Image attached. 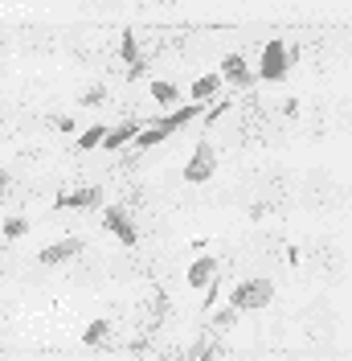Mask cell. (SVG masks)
I'll use <instances>...</instances> for the list:
<instances>
[{"mask_svg":"<svg viewBox=\"0 0 352 361\" xmlns=\"http://www.w3.org/2000/svg\"><path fill=\"white\" fill-rule=\"evenodd\" d=\"M107 333H111V320H103V316H99V320H90V324H87L82 345H103V341H107Z\"/></svg>","mask_w":352,"mask_h":361,"instance_id":"4fadbf2b","label":"cell"},{"mask_svg":"<svg viewBox=\"0 0 352 361\" xmlns=\"http://www.w3.org/2000/svg\"><path fill=\"white\" fill-rule=\"evenodd\" d=\"M218 87H221V78H218V70H209V74H201L197 82H193V103H209L213 94H218Z\"/></svg>","mask_w":352,"mask_h":361,"instance_id":"8fae6325","label":"cell"},{"mask_svg":"<svg viewBox=\"0 0 352 361\" xmlns=\"http://www.w3.org/2000/svg\"><path fill=\"white\" fill-rule=\"evenodd\" d=\"M103 140H107V128H103V123H94V128H87V132L78 135V148H82V152H90V148H103Z\"/></svg>","mask_w":352,"mask_h":361,"instance_id":"5bb4252c","label":"cell"},{"mask_svg":"<svg viewBox=\"0 0 352 361\" xmlns=\"http://www.w3.org/2000/svg\"><path fill=\"white\" fill-rule=\"evenodd\" d=\"M275 300V283L270 279H242L234 292H230V308L234 312H258Z\"/></svg>","mask_w":352,"mask_h":361,"instance_id":"6da1fadb","label":"cell"},{"mask_svg":"<svg viewBox=\"0 0 352 361\" xmlns=\"http://www.w3.org/2000/svg\"><path fill=\"white\" fill-rule=\"evenodd\" d=\"M82 247H87L82 238H58V243H49L37 259H42L45 267H58V263H66V259H74V255H82Z\"/></svg>","mask_w":352,"mask_h":361,"instance_id":"52a82bcc","label":"cell"},{"mask_svg":"<svg viewBox=\"0 0 352 361\" xmlns=\"http://www.w3.org/2000/svg\"><path fill=\"white\" fill-rule=\"evenodd\" d=\"M213 173H218V148L209 140H201L193 148V157H189V164H184V180L189 185H205Z\"/></svg>","mask_w":352,"mask_h":361,"instance_id":"3957f363","label":"cell"},{"mask_svg":"<svg viewBox=\"0 0 352 361\" xmlns=\"http://www.w3.org/2000/svg\"><path fill=\"white\" fill-rule=\"evenodd\" d=\"M4 185H8V173H0V189H4Z\"/></svg>","mask_w":352,"mask_h":361,"instance_id":"ac0fdd59","label":"cell"},{"mask_svg":"<svg viewBox=\"0 0 352 361\" xmlns=\"http://www.w3.org/2000/svg\"><path fill=\"white\" fill-rule=\"evenodd\" d=\"M287 70H291V49L283 45V37H270L263 45V62L254 70V78H263V82H283Z\"/></svg>","mask_w":352,"mask_h":361,"instance_id":"7a4b0ae2","label":"cell"},{"mask_svg":"<svg viewBox=\"0 0 352 361\" xmlns=\"http://www.w3.org/2000/svg\"><path fill=\"white\" fill-rule=\"evenodd\" d=\"M201 115H205V103H184V107H172L168 115L152 119V128H156L160 135H164V140H168L172 132H180L184 123H193V119H201Z\"/></svg>","mask_w":352,"mask_h":361,"instance_id":"5b68a950","label":"cell"},{"mask_svg":"<svg viewBox=\"0 0 352 361\" xmlns=\"http://www.w3.org/2000/svg\"><path fill=\"white\" fill-rule=\"evenodd\" d=\"M218 78L221 82H230V87H254L258 78H254V70H250V62H246L242 54H225L218 62Z\"/></svg>","mask_w":352,"mask_h":361,"instance_id":"277c9868","label":"cell"},{"mask_svg":"<svg viewBox=\"0 0 352 361\" xmlns=\"http://www.w3.org/2000/svg\"><path fill=\"white\" fill-rule=\"evenodd\" d=\"M218 279V259L213 255H201V259H193V267H189V288H209Z\"/></svg>","mask_w":352,"mask_h":361,"instance_id":"ba28073f","label":"cell"},{"mask_svg":"<svg viewBox=\"0 0 352 361\" xmlns=\"http://www.w3.org/2000/svg\"><path fill=\"white\" fill-rule=\"evenodd\" d=\"M119 58H123L127 66H135V62H139V45H135L132 29H127V33H123V42H119Z\"/></svg>","mask_w":352,"mask_h":361,"instance_id":"9a60e30c","label":"cell"},{"mask_svg":"<svg viewBox=\"0 0 352 361\" xmlns=\"http://www.w3.org/2000/svg\"><path fill=\"white\" fill-rule=\"evenodd\" d=\"M135 135H139V123H132V119H127V123H119V128H107V140H103V148H111V152H115V148L132 144Z\"/></svg>","mask_w":352,"mask_h":361,"instance_id":"30bf717a","label":"cell"},{"mask_svg":"<svg viewBox=\"0 0 352 361\" xmlns=\"http://www.w3.org/2000/svg\"><path fill=\"white\" fill-rule=\"evenodd\" d=\"M0 234H4V238H21V234H29V218H4Z\"/></svg>","mask_w":352,"mask_h":361,"instance_id":"2e32d148","label":"cell"},{"mask_svg":"<svg viewBox=\"0 0 352 361\" xmlns=\"http://www.w3.org/2000/svg\"><path fill=\"white\" fill-rule=\"evenodd\" d=\"M103 202V193H99V189H94V185H90V189H74V193H62V197H58V209H90V205H99Z\"/></svg>","mask_w":352,"mask_h":361,"instance_id":"9c48e42d","label":"cell"},{"mask_svg":"<svg viewBox=\"0 0 352 361\" xmlns=\"http://www.w3.org/2000/svg\"><path fill=\"white\" fill-rule=\"evenodd\" d=\"M103 226H107L111 234H119V243H123V247H135V243H139V234H135L132 218H127V209H123L119 202L103 209Z\"/></svg>","mask_w":352,"mask_h":361,"instance_id":"8992f818","label":"cell"},{"mask_svg":"<svg viewBox=\"0 0 352 361\" xmlns=\"http://www.w3.org/2000/svg\"><path fill=\"white\" fill-rule=\"evenodd\" d=\"M152 99L160 103V107H168V111H172L176 103H180V90H176L172 82H160V78H156V82H152Z\"/></svg>","mask_w":352,"mask_h":361,"instance_id":"7c38bea8","label":"cell"},{"mask_svg":"<svg viewBox=\"0 0 352 361\" xmlns=\"http://www.w3.org/2000/svg\"><path fill=\"white\" fill-rule=\"evenodd\" d=\"M103 99H107V90H103V87H94V90L82 94V103H87V107H103Z\"/></svg>","mask_w":352,"mask_h":361,"instance_id":"e0dca14e","label":"cell"}]
</instances>
